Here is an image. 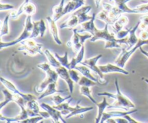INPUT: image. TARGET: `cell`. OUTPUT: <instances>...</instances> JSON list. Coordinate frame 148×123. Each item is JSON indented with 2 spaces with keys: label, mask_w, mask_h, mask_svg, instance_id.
Returning <instances> with one entry per match:
<instances>
[{
  "label": "cell",
  "mask_w": 148,
  "mask_h": 123,
  "mask_svg": "<svg viewBox=\"0 0 148 123\" xmlns=\"http://www.w3.org/2000/svg\"><path fill=\"white\" fill-rule=\"evenodd\" d=\"M115 86L116 90V93L114 94L109 92H100L98 93V96H108L109 98H112L114 99V103L112 104H110L108 108H116L119 109L129 111L131 109L135 108V105L134 103L131 101L129 98L124 95L120 91L118 79L116 78L115 80Z\"/></svg>",
  "instance_id": "cell-1"
},
{
  "label": "cell",
  "mask_w": 148,
  "mask_h": 123,
  "mask_svg": "<svg viewBox=\"0 0 148 123\" xmlns=\"http://www.w3.org/2000/svg\"><path fill=\"white\" fill-rule=\"evenodd\" d=\"M37 67L39 69H42V70L46 72V78L44 79V80L36 87V92L38 93H41L47 88L49 84L53 82H57L58 78L59 76L58 75L57 72L52 69L51 65L50 64L43 62V63L38 64Z\"/></svg>",
  "instance_id": "cell-2"
},
{
  "label": "cell",
  "mask_w": 148,
  "mask_h": 123,
  "mask_svg": "<svg viewBox=\"0 0 148 123\" xmlns=\"http://www.w3.org/2000/svg\"><path fill=\"white\" fill-rule=\"evenodd\" d=\"M33 23L32 22V15H27V17L25 19L24 30H23L21 34L19 36V37L17 38H16L14 41H12L6 42V43H3L2 41H1V43H0L1 49H4V48L14 46V45L17 44L18 43H21L22 41L26 40V39L30 38V36H31L32 30H33Z\"/></svg>",
  "instance_id": "cell-3"
},
{
  "label": "cell",
  "mask_w": 148,
  "mask_h": 123,
  "mask_svg": "<svg viewBox=\"0 0 148 123\" xmlns=\"http://www.w3.org/2000/svg\"><path fill=\"white\" fill-rule=\"evenodd\" d=\"M147 44H148V39L147 40H143V39L140 38L137 44H136L135 46H133L132 48H131L130 49H127L126 47L123 48L122 51H121V52L120 53V54L119 55L118 57L116 59L115 64L118 65V66L124 68L126 63H127V61L130 59V58L131 57L132 55L137 49H140V47H142V46H144V45Z\"/></svg>",
  "instance_id": "cell-4"
},
{
  "label": "cell",
  "mask_w": 148,
  "mask_h": 123,
  "mask_svg": "<svg viewBox=\"0 0 148 123\" xmlns=\"http://www.w3.org/2000/svg\"><path fill=\"white\" fill-rule=\"evenodd\" d=\"M42 49L43 45L41 43H37L33 38H27L21 42V46L18 48V50L23 52L25 55L35 56L38 54H44L42 52Z\"/></svg>",
  "instance_id": "cell-5"
},
{
  "label": "cell",
  "mask_w": 148,
  "mask_h": 123,
  "mask_svg": "<svg viewBox=\"0 0 148 123\" xmlns=\"http://www.w3.org/2000/svg\"><path fill=\"white\" fill-rule=\"evenodd\" d=\"M108 25H109L106 23L104 28L101 29H101H98L96 27L95 30V33L92 35V38L90 39V41L91 42H95L98 40H103L106 41L115 40L116 38L115 33H109V31H108Z\"/></svg>",
  "instance_id": "cell-6"
},
{
  "label": "cell",
  "mask_w": 148,
  "mask_h": 123,
  "mask_svg": "<svg viewBox=\"0 0 148 123\" xmlns=\"http://www.w3.org/2000/svg\"><path fill=\"white\" fill-rule=\"evenodd\" d=\"M1 82H2L4 86L6 88H7L9 91H11L12 93H13L14 94H17V95H19L20 96L23 97V98L26 101V103H27V101H30V100L38 99V98H36L33 94L23 93H21L13 82H12L11 81L5 79V78H4L3 77H1Z\"/></svg>",
  "instance_id": "cell-7"
},
{
  "label": "cell",
  "mask_w": 148,
  "mask_h": 123,
  "mask_svg": "<svg viewBox=\"0 0 148 123\" xmlns=\"http://www.w3.org/2000/svg\"><path fill=\"white\" fill-rule=\"evenodd\" d=\"M40 106L44 111H46L49 113L53 122L58 123L60 121L62 122H66V120H64V119L62 117L63 115L62 114V112L58 109H56V108H54L53 106L51 107V106L45 104V103H41V104H40Z\"/></svg>",
  "instance_id": "cell-8"
},
{
  "label": "cell",
  "mask_w": 148,
  "mask_h": 123,
  "mask_svg": "<svg viewBox=\"0 0 148 123\" xmlns=\"http://www.w3.org/2000/svg\"><path fill=\"white\" fill-rule=\"evenodd\" d=\"M102 54H99L96 56H94V57L86 59H85V60L82 61L81 64H82V65H86V66L88 67L94 73L98 75V77H100L102 80H104V74L101 72V70L99 68V66H97V62H98V61H99V59L102 57Z\"/></svg>",
  "instance_id": "cell-9"
},
{
  "label": "cell",
  "mask_w": 148,
  "mask_h": 123,
  "mask_svg": "<svg viewBox=\"0 0 148 123\" xmlns=\"http://www.w3.org/2000/svg\"><path fill=\"white\" fill-rule=\"evenodd\" d=\"M56 71L57 72L59 78H62V80H64L66 82V84L68 85V88H69V93L72 94L74 91V86H75L74 85V82H75L71 78V76L69 72V69L66 67H65L61 66L59 67L56 68Z\"/></svg>",
  "instance_id": "cell-10"
},
{
  "label": "cell",
  "mask_w": 148,
  "mask_h": 123,
  "mask_svg": "<svg viewBox=\"0 0 148 123\" xmlns=\"http://www.w3.org/2000/svg\"><path fill=\"white\" fill-rule=\"evenodd\" d=\"M20 113L17 116L14 117H4L2 114L0 115V120L1 122H6L7 123L10 122H20L22 120H24L25 119L28 118L29 116L27 114V109L25 106H20Z\"/></svg>",
  "instance_id": "cell-11"
},
{
  "label": "cell",
  "mask_w": 148,
  "mask_h": 123,
  "mask_svg": "<svg viewBox=\"0 0 148 123\" xmlns=\"http://www.w3.org/2000/svg\"><path fill=\"white\" fill-rule=\"evenodd\" d=\"M138 111V110L137 109H132V110H129V111H110L105 112L104 111L102 117H101V120L100 122L103 123L106 122L107 120H108L109 118L111 117H125L126 115H128V114H133V113H135Z\"/></svg>",
  "instance_id": "cell-12"
},
{
  "label": "cell",
  "mask_w": 148,
  "mask_h": 123,
  "mask_svg": "<svg viewBox=\"0 0 148 123\" xmlns=\"http://www.w3.org/2000/svg\"><path fill=\"white\" fill-rule=\"evenodd\" d=\"M72 31H73V35L72 36V38L66 43V45L68 47L72 48L74 53L77 54L81 48L82 47V46H84V44H82L79 36H78L77 28L76 27V28L72 29Z\"/></svg>",
  "instance_id": "cell-13"
},
{
  "label": "cell",
  "mask_w": 148,
  "mask_h": 123,
  "mask_svg": "<svg viewBox=\"0 0 148 123\" xmlns=\"http://www.w3.org/2000/svg\"><path fill=\"white\" fill-rule=\"evenodd\" d=\"M91 9H92V7L90 6H82L74 12V13L78 17L79 25L92 18L93 14L92 16H90L88 14V13L91 10Z\"/></svg>",
  "instance_id": "cell-14"
},
{
  "label": "cell",
  "mask_w": 148,
  "mask_h": 123,
  "mask_svg": "<svg viewBox=\"0 0 148 123\" xmlns=\"http://www.w3.org/2000/svg\"><path fill=\"white\" fill-rule=\"evenodd\" d=\"M46 20H47V23L49 24V29H50L51 34L52 38H53V41H55V43L58 45H62V42L61 41V39L59 38V30H58V27L56 24V21L53 19V17H47L46 18Z\"/></svg>",
  "instance_id": "cell-15"
},
{
  "label": "cell",
  "mask_w": 148,
  "mask_h": 123,
  "mask_svg": "<svg viewBox=\"0 0 148 123\" xmlns=\"http://www.w3.org/2000/svg\"><path fill=\"white\" fill-rule=\"evenodd\" d=\"M99 68L103 74L111 73V72H118V73H121L127 75L130 74V72L126 70V69H124V68L118 66L117 65H113V64H107L106 65H99Z\"/></svg>",
  "instance_id": "cell-16"
},
{
  "label": "cell",
  "mask_w": 148,
  "mask_h": 123,
  "mask_svg": "<svg viewBox=\"0 0 148 123\" xmlns=\"http://www.w3.org/2000/svg\"><path fill=\"white\" fill-rule=\"evenodd\" d=\"M41 108L40 104L37 102V99L30 100L26 103V109H27V114L29 117L40 116V112Z\"/></svg>",
  "instance_id": "cell-17"
},
{
  "label": "cell",
  "mask_w": 148,
  "mask_h": 123,
  "mask_svg": "<svg viewBox=\"0 0 148 123\" xmlns=\"http://www.w3.org/2000/svg\"><path fill=\"white\" fill-rule=\"evenodd\" d=\"M140 21L134 26V27H132L131 30L130 32V34L129 36H127V49H130L131 48H132L133 46H135L137 44V43L138 42L139 38L136 36V31L137 30L138 27H140Z\"/></svg>",
  "instance_id": "cell-18"
},
{
  "label": "cell",
  "mask_w": 148,
  "mask_h": 123,
  "mask_svg": "<svg viewBox=\"0 0 148 123\" xmlns=\"http://www.w3.org/2000/svg\"><path fill=\"white\" fill-rule=\"evenodd\" d=\"M96 18V14L94 13L93 17L91 20H88V21L84 22V23H81L80 25L81 29L79 30H77L79 33H82V32H88V33H91L92 35L94 34L95 33V30L96 28L95 25V20Z\"/></svg>",
  "instance_id": "cell-19"
},
{
  "label": "cell",
  "mask_w": 148,
  "mask_h": 123,
  "mask_svg": "<svg viewBox=\"0 0 148 123\" xmlns=\"http://www.w3.org/2000/svg\"><path fill=\"white\" fill-rule=\"evenodd\" d=\"M79 25V19L78 17L73 13L67 20H66V21L64 23H62L60 25V28H69V29H74L76 28L78 25Z\"/></svg>",
  "instance_id": "cell-20"
},
{
  "label": "cell",
  "mask_w": 148,
  "mask_h": 123,
  "mask_svg": "<svg viewBox=\"0 0 148 123\" xmlns=\"http://www.w3.org/2000/svg\"><path fill=\"white\" fill-rule=\"evenodd\" d=\"M75 69H77V70L80 72L81 75H83V76L87 77V78H90V79L94 81H96V82H100L101 84H103L101 80H98L96 78H95V77L92 75V70H91L88 67H87L86 65H82V64H79V65H77L76 67H75Z\"/></svg>",
  "instance_id": "cell-21"
},
{
  "label": "cell",
  "mask_w": 148,
  "mask_h": 123,
  "mask_svg": "<svg viewBox=\"0 0 148 123\" xmlns=\"http://www.w3.org/2000/svg\"><path fill=\"white\" fill-rule=\"evenodd\" d=\"M56 84H57V82H53L49 84L47 88L44 90V91L42 92L40 94V96L38 97V99H43L45 97L48 96L53 95L56 93H64V91L56 89Z\"/></svg>",
  "instance_id": "cell-22"
},
{
  "label": "cell",
  "mask_w": 148,
  "mask_h": 123,
  "mask_svg": "<svg viewBox=\"0 0 148 123\" xmlns=\"http://www.w3.org/2000/svg\"><path fill=\"white\" fill-rule=\"evenodd\" d=\"M95 106L98 107V115L95 117V122L96 123H98L101 122V117H102L103 114V112L105 111L107 107H109L110 104L107 102L106 96H103L102 101L100 103H97V104H95Z\"/></svg>",
  "instance_id": "cell-23"
},
{
  "label": "cell",
  "mask_w": 148,
  "mask_h": 123,
  "mask_svg": "<svg viewBox=\"0 0 148 123\" xmlns=\"http://www.w3.org/2000/svg\"><path fill=\"white\" fill-rule=\"evenodd\" d=\"M79 102H80L79 101H78V102L77 103L76 106H75V109H74L73 111L70 113V114H69L68 115H66V117H65V118H66V120L69 118H70V117H74V116L78 115V114H83V113L88 112V111L93 110V107H81V106L79 105Z\"/></svg>",
  "instance_id": "cell-24"
},
{
  "label": "cell",
  "mask_w": 148,
  "mask_h": 123,
  "mask_svg": "<svg viewBox=\"0 0 148 123\" xmlns=\"http://www.w3.org/2000/svg\"><path fill=\"white\" fill-rule=\"evenodd\" d=\"M84 55H85V45L82 46V47L81 48L80 50L78 52L77 54L76 57H73L71 60V62H69V69H75V67L77 66L79 64L82 63V62L83 61L84 59Z\"/></svg>",
  "instance_id": "cell-25"
},
{
  "label": "cell",
  "mask_w": 148,
  "mask_h": 123,
  "mask_svg": "<svg viewBox=\"0 0 148 123\" xmlns=\"http://www.w3.org/2000/svg\"><path fill=\"white\" fill-rule=\"evenodd\" d=\"M129 22L128 17H126L124 15H121L118 18V20L112 25V28L114 30L115 33H116L117 32H119V30H122L123 27L124 26H126L127 25Z\"/></svg>",
  "instance_id": "cell-26"
},
{
  "label": "cell",
  "mask_w": 148,
  "mask_h": 123,
  "mask_svg": "<svg viewBox=\"0 0 148 123\" xmlns=\"http://www.w3.org/2000/svg\"><path fill=\"white\" fill-rule=\"evenodd\" d=\"M43 53H44V55L48 59V61H49V64L51 65L52 67H54L55 69H56V68L62 66L61 63L59 62V60L56 59L55 55L52 54V53L50 52V51L48 50V49H46V50H44Z\"/></svg>",
  "instance_id": "cell-27"
},
{
  "label": "cell",
  "mask_w": 148,
  "mask_h": 123,
  "mask_svg": "<svg viewBox=\"0 0 148 123\" xmlns=\"http://www.w3.org/2000/svg\"><path fill=\"white\" fill-rule=\"evenodd\" d=\"M65 0H61L60 3L58 5L55 6L53 7V19L55 21H57L59 19L62 18L63 17L62 15V12L64 10V5Z\"/></svg>",
  "instance_id": "cell-28"
},
{
  "label": "cell",
  "mask_w": 148,
  "mask_h": 123,
  "mask_svg": "<svg viewBox=\"0 0 148 123\" xmlns=\"http://www.w3.org/2000/svg\"><path fill=\"white\" fill-rule=\"evenodd\" d=\"M2 93L4 96V100L1 101V104H0V109H1L4 106L7 105L10 101H14V94L10 91H9L7 88L2 90Z\"/></svg>",
  "instance_id": "cell-29"
},
{
  "label": "cell",
  "mask_w": 148,
  "mask_h": 123,
  "mask_svg": "<svg viewBox=\"0 0 148 123\" xmlns=\"http://www.w3.org/2000/svg\"><path fill=\"white\" fill-rule=\"evenodd\" d=\"M96 18L98 20H101L102 21H103L105 23H107L108 25H112L114 24V22L113 20L110 18L109 14H108V12L106 10H103L102 11L100 12L98 14H96Z\"/></svg>",
  "instance_id": "cell-30"
},
{
  "label": "cell",
  "mask_w": 148,
  "mask_h": 123,
  "mask_svg": "<svg viewBox=\"0 0 148 123\" xmlns=\"http://www.w3.org/2000/svg\"><path fill=\"white\" fill-rule=\"evenodd\" d=\"M77 84L79 85V86H88L90 88V87L95 86V85H99V84L101 83L98 82H96V81L92 80L90 79V78L82 75V76L80 78V79H79V82H78Z\"/></svg>",
  "instance_id": "cell-31"
},
{
  "label": "cell",
  "mask_w": 148,
  "mask_h": 123,
  "mask_svg": "<svg viewBox=\"0 0 148 123\" xmlns=\"http://www.w3.org/2000/svg\"><path fill=\"white\" fill-rule=\"evenodd\" d=\"M10 14H8L4 17V20L1 21V33H0V36L1 37H2L3 36H5V35H7L9 33V20H10Z\"/></svg>",
  "instance_id": "cell-32"
},
{
  "label": "cell",
  "mask_w": 148,
  "mask_h": 123,
  "mask_svg": "<svg viewBox=\"0 0 148 123\" xmlns=\"http://www.w3.org/2000/svg\"><path fill=\"white\" fill-rule=\"evenodd\" d=\"M29 1H30V0H25L23 2V4L20 6V7H19L17 10H14V11H12V12H10V18L13 19V20H16V19L18 18L22 14H24V6L25 4Z\"/></svg>",
  "instance_id": "cell-33"
},
{
  "label": "cell",
  "mask_w": 148,
  "mask_h": 123,
  "mask_svg": "<svg viewBox=\"0 0 148 123\" xmlns=\"http://www.w3.org/2000/svg\"><path fill=\"white\" fill-rule=\"evenodd\" d=\"M79 93H80L81 95L85 96H86L87 98H89V99L90 100V101H92L95 105L98 103L96 101V100H95V98L92 97V96L91 95V91L90 89V87L80 86V88H79Z\"/></svg>",
  "instance_id": "cell-34"
},
{
  "label": "cell",
  "mask_w": 148,
  "mask_h": 123,
  "mask_svg": "<svg viewBox=\"0 0 148 123\" xmlns=\"http://www.w3.org/2000/svg\"><path fill=\"white\" fill-rule=\"evenodd\" d=\"M54 55L56 57V59H57L58 60H59V62L61 63L62 66L65 67H66L68 69H69V59H68V52H65L64 56H60V55L58 54L56 52H55Z\"/></svg>",
  "instance_id": "cell-35"
},
{
  "label": "cell",
  "mask_w": 148,
  "mask_h": 123,
  "mask_svg": "<svg viewBox=\"0 0 148 123\" xmlns=\"http://www.w3.org/2000/svg\"><path fill=\"white\" fill-rule=\"evenodd\" d=\"M71 98H72L71 96H68L65 97V98H62V96L59 95V93H56L52 95L51 101H53L55 105H59V104H62V103L65 102L66 100L70 99Z\"/></svg>",
  "instance_id": "cell-36"
},
{
  "label": "cell",
  "mask_w": 148,
  "mask_h": 123,
  "mask_svg": "<svg viewBox=\"0 0 148 123\" xmlns=\"http://www.w3.org/2000/svg\"><path fill=\"white\" fill-rule=\"evenodd\" d=\"M36 7L33 3L27 1L24 6V14L26 15H33L36 13Z\"/></svg>",
  "instance_id": "cell-37"
},
{
  "label": "cell",
  "mask_w": 148,
  "mask_h": 123,
  "mask_svg": "<svg viewBox=\"0 0 148 123\" xmlns=\"http://www.w3.org/2000/svg\"><path fill=\"white\" fill-rule=\"evenodd\" d=\"M112 48H119V49H123V44L120 43L119 39L116 38L113 41H106L105 45V49H112Z\"/></svg>",
  "instance_id": "cell-38"
},
{
  "label": "cell",
  "mask_w": 148,
  "mask_h": 123,
  "mask_svg": "<svg viewBox=\"0 0 148 123\" xmlns=\"http://www.w3.org/2000/svg\"><path fill=\"white\" fill-rule=\"evenodd\" d=\"M137 14H146L148 13V1L137 5L134 8Z\"/></svg>",
  "instance_id": "cell-39"
},
{
  "label": "cell",
  "mask_w": 148,
  "mask_h": 123,
  "mask_svg": "<svg viewBox=\"0 0 148 123\" xmlns=\"http://www.w3.org/2000/svg\"><path fill=\"white\" fill-rule=\"evenodd\" d=\"M33 30H32L31 36L30 38H37L38 36H40V29H39V21L33 22Z\"/></svg>",
  "instance_id": "cell-40"
},
{
  "label": "cell",
  "mask_w": 148,
  "mask_h": 123,
  "mask_svg": "<svg viewBox=\"0 0 148 123\" xmlns=\"http://www.w3.org/2000/svg\"><path fill=\"white\" fill-rule=\"evenodd\" d=\"M69 72L72 80H73L75 83H78V82H79V79H80L81 78V77L79 76V73H80V72L76 69H69Z\"/></svg>",
  "instance_id": "cell-41"
},
{
  "label": "cell",
  "mask_w": 148,
  "mask_h": 123,
  "mask_svg": "<svg viewBox=\"0 0 148 123\" xmlns=\"http://www.w3.org/2000/svg\"><path fill=\"white\" fill-rule=\"evenodd\" d=\"M43 117L42 116H36V117H28L24 120H22L20 123H37L43 120Z\"/></svg>",
  "instance_id": "cell-42"
},
{
  "label": "cell",
  "mask_w": 148,
  "mask_h": 123,
  "mask_svg": "<svg viewBox=\"0 0 148 123\" xmlns=\"http://www.w3.org/2000/svg\"><path fill=\"white\" fill-rule=\"evenodd\" d=\"M140 27L143 30H145L148 27V15H143L140 17Z\"/></svg>",
  "instance_id": "cell-43"
},
{
  "label": "cell",
  "mask_w": 148,
  "mask_h": 123,
  "mask_svg": "<svg viewBox=\"0 0 148 123\" xmlns=\"http://www.w3.org/2000/svg\"><path fill=\"white\" fill-rule=\"evenodd\" d=\"M132 27H130V28L127 29V30H121L119 32H117L116 33V37L119 39L124 38L127 37L129 34H130V32L131 30Z\"/></svg>",
  "instance_id": "cell-44"
},
{
  "label": "cell",
  "mask_w": 148,
  "mask_h": 123,
  "mask_svg": "<svg viewBox=\"0 0 148 123\" xmlns=\"http://www.w3.org/2000/svg\"><path fill=\"white\" fill-rule=\"evenodd\" d=\"M39 29H40V36L43 38L44 36L46 30V25L45 21L43 20H39Z\"/></svg>",
  "instance_id": "cell-45"
},
{
  "label": "cell",
  "mask_w": 148,
  "mask_h": 123,
  "mask_svg": "<svg viewBox=\"0 0 148 123\" xmlns=\"http://www.w3.org/2000/svg\"><path fill=\"white\" fill-rule=\"evenodd\" d=\"M14 7L12 4H3V3H0V10L1 11H4V10H13Z\"/></svg>",
  "instance_id": "cell-46"
},
{
  "label": "cell",
  "mask_w": 148,
  "mask_h": 123,
  "mask_svg": "<svg viewBox=\"0 0 148 123\" xmlns=\"http://www.w3.org/2000/svg\"><path fill=\"white\" fill-rule=\"evenodd\" d=\"M116 123H128V120L124 117H114Z\"/></svg>",
  "instance_id": "cell-47"
},
{
  "label": "cell",
  "mask_w": 148,
  "mask_h": 123,
  "mask_svg": "<svg viewBox=\"0 0 148 123\" xmlns=\"http://www.w3.org/2000/svg\"><path fill=\"white\" fill-rule=\"evenodd\" d=\"M140 38L143 39V40H147L148 39V32L145 30H143L141 33H140Z\"/></svg>",
  "instance_id": "cell-48"
},
{
  "label": "cell",
  "mask_w": 148,
  "mask_h": 123,
  "mask_svg": "<svg viewBox=\"0 0 148 123\" xmlns=\"http://www.w3.org/2000/svg\"><path fill=\"white\" fill-rule=\"evenodd\" d=\"M72 1H74L76 2L77 9L82 7V6H84V4H85V0H72Z\"/></svg>",
  "instance_id": "cell-49"
},
{
  "label": "cell",
  "mask_w": 148,
  "mask_h": 123,
  "mask_svg": "<svg viewBox=\"0 0 148 123\" xmlns=\"http://www.w3.org/2000/svg\"><path fill=\"white\" fill-rule=\"evenodd\" d=\"M140 52H141V53L143 54H144L145 56H146V57L148 58V52H147V51H145L144 49H143L142 47L140 48Z\"/></svg>",
  "instance_id": "cell-50"
},
{
  "label": "cell",
  "mask_w": 148,
  "mask_h": 123,
  "mask_svg": "<svg viewBox=\"0 0 148 123\" xmlns=\"http://www.w3.org/2000/svg\"><path fill=\"white\" fill-rule=\"evenodd\" d=\"M101 0H95V6H96L97 8H98V7H99L100 4H101Z\"/></svg>",
  "instance_id": "cell-51"
},
{
  "label": "cell",
  "mask_w": 148,
  "mask_h": 123,
  "mask_svg": "<svg viewBox=\"0 0 148 123\" xmlns=\"http://www.w3.org/2000/svg\"><path fill=\"white\" fill-rule=\"evenodd\" d=\"M143 80H144L145 81V82H147V83L148 84V79H146V78H144V79H143Z\"/></svg>",
  "instance_id": "cell-52"
},
{
  "label": "cell",
  "mask_w": 148,
  "mask_h": 123,
  "mask_svg": "<svg viewBox=\"0 0 148 123\" xmlns=\"http://www.w3.org/2000/svg\"><path fill=\"white\" fill-rule=\"evenodd\" d=\"M109 1H111V2H113V1H114V0H109Z\"/></svg>",
  "instance_id": "cell-53"
}]
</instances>
